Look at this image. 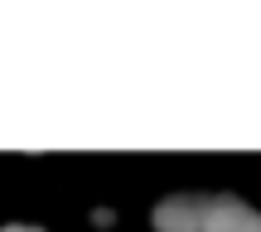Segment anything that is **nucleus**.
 I'll return each mask as SVG.
<instances>
[{
	"label": "nucleus",
	"instance_id": "obj_1",
	"mask_svg": "<svg viewBox=\"0 0 261 232\" xmlns=\"http://www.w3.org/2000/svg\"><path fill=\"white\" fill-rule=\"evenodd\" d=\"M203 232H261V213L232 194H213L203 213Z\"/></svg>",
	"mask_w": 261,
	"mask_h": 232
},
{
	"label": "nucleus",
	"instance_id": "obj_2",
	"mask_svg": "<svg viewBox=\"0 0 261 232\" xmlns=\"http://www.w3.org/2000/svg\"><path fill=\"white\" fill-rule=\"evenodd\" d=\"M203 213H208L203 194H174L155 208V227L160 232H203Z\"/></svg>",
	"mask_w": 261,
	"mask_h": 232
},
{
	"label": "nucleus",
	"instance_id": "obj_3",
	"mask_svg": "<svg viewBox=\"0 0 261 232\" xmlns=\"http://www.w3.org/2000/svg\"><path fill=\"white\" fill-rule=\"evenodd\" d=\"M0 232H39V227H29V223H15V227H0Z\"/></svg>",
	"mask_w": 261,
	"mask_h": 232
}]
</instances>
